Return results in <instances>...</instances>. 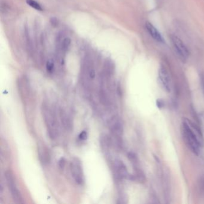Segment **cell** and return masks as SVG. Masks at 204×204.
I'll list each match as a JSON object with an SVG mask.
<instances>
[{"label":"cell","mask_w":204,"mask_h":204,"mask_svg":"<svg viewBox=\"0 0 204 204\" xmlns=\"http://www.w3.org/2000/svg\"><path fill=\"white\" fill-rule=\"evenodd\" d=\"M171 40L174 49L180 58L182 60H186L189 56V52L183 41L179 37L175 35H172L171 36Z\"/></svg>","instance_id":"obj_5"},{"label":"cell","mask_w":204,"mask_h":204,"mask_svg":"<svg viewBox=\"0 0 204 204\" xmlns=\"http://www.w3.org/2000/svg\"><path fill=\"white\" fill-rule=\"evenodd\" d=\"M201 83L202 88L203 92L204 94V74H202L201 75Z\"/></svg>","instance_id":"obj_16"},{"label":"cell","mask_w":204,"mask_h":204,"mask_svg":"<svg viewBox=\"0 0 204 204\" xmlns=\"http://www.w3.org/2000/svg\"><path fill=\"white\" fill-rule=\"evenodd\" d=\"M70 171L74 181L79 185L84 183V177L82 164L77 157H74L70 163Z\"/></svg>","instance_id":"obj_4"},{"label":"cell","mask_w":204,"mask_h":204,"mask_svg":"<svg viewBox=\"0 0 204 204\" xmlns=\"http://www.w3.org/2000/svg\"><path fill=\"white\" fill-rule=\"evenodd\" d=\"M113 171L116 178L119 180L126 179L128 173L125 165L120 160H116L113 164Z\"/></svg>","instance_id":"obj_8"},{"label":"cell","mask_w":204,"mask_h":204,"mask_svg":"<svg viewBox=\"0 0 204 204\" xmlns=\"http://www.w3.org/2000/svg\"><path fill=\"white\" fill-rule=\"evenodd\" d=\"M5 178L7 184V186L9 189L11 193V195L12 196L13 199L16 203L21 204L22 203V198L21 194V192L19 191L15 178L12 172L10 170H7L5 172Z\"/></svg>","instance_id":"obj_3"},{"label":"cell","mask_w":204,"mask_h":204,"mask_svg":"<svg viewBox=\"0 0 204 204\" xmlns=\"http://www.w3.org/2000/svg\"><path fill=\"white\" fill-rule=\"evenodd\" d=\"M70 43H71V41H70V40L69 38H65V40L63 41V44H62L64 48L65 49V50L68 48L70 45Z\"/></svg>","instance_id":"obj_14"},{"label":"cell","mask_w":204,"mask_h":204,"mask_svg":"<svg viewBox=\"0 0 204 204\" xmlns=\"http://www.w3.org/2000/svg\"><path fill=\"white\" fill-rule=\"evenodd\" d=\"M26 2L28 6H29L30 7H31L32 8L36 9L37 10H38V11L43 10V8H42L41 6L35 0H26Z\"/></svg>","instance_id":"obj_12"},{"label":"cell","mask_w":204,"mask_h":204,"mask_svg":"<svg viewBox=\"0 0 204 204\" xmlns=\"http://www.w3.org/2000/svg\"><path fill=\"white\" fill-rule=\"evenodd\" d=\"M60 117L62 124L63 125L65 128L67 129L71 128V121L70 120V118L65 110L62 109L60 110Z\"/></svg>","instance_id":"obj_11"},{"label":"cell","mask_w":204,"mask_h":204,"mask_svg":"<svg viewBox=\"0 0 204 204\" xmlns=\"http://www.w3.org/2000/svg\"><path fill=\"white\" fill-rule=\"evenodd\" d=\"M181 132L184 143L193 153L199 155L203 145V136L199 128L192 121L183 119L181 125Z\"/></svg>","instance_id":"obj_1"},{"label":"cell","mask_w":204,"mask_h":204,"mask_svg":"<svg viewBox=\"0 0 204 204\" xmlns=\"http://www.w3.org/2000/svg\"><path fill=\"white\" fill-rule=\"evenodd\" d=\"M87 132L86 131H83V132H81L79 136V140H82V141H84L87 139Z\"/></svg>","instance_id":"obj_15"},{"label":"cell","mask_w":204,"mask_h":204,"mask_svg":"<svg viewBox=\"0 0 204 204\" xmlns=\"http://www.w3.org/2000/svg\"><path fill=\"white\" fill-rule=\"evenodd\" d=\"M108 127L113 135L117 140H120L122 136L123 128L122 122L117 116H113L108 121Z\"/></svg>","instance_id":"obj_6"},{"label":"cell","mask_w":204,"mask_h":204,"mask_svg":"<svg viewBox=\"0 0 204 204\" xmlns=\"http://www.w3.org/2000/svg\"><path fill=\"white\" fill-rule=\"evenodd\" d=\"M145 28L149 34V35L152 37L155 41L159 43H164V39L160 33L158 31L156 27L149 22H147L145 23Z\"/></svg>","instance_id":"obj_9"},{"label":"cell","mask_w":204,"mask_h":204,"mask_svg":"<svg viewBox=\"0 0 204 204\" xmlns=\"http://www.w3.org/2000/svg\"><path fill=\"white\" fill-rule=\"evenodd\" d=\"M54 64L52 61L51 60H48L47 62V64H46V69H47V71L48 72H50V73H52L53 71L54 70Z\"/></svg>","instance_id":"obj_13"},{"label":"cell","mask_w":204,"mask_h":204,"mask_svg":"<svg viewBox=\"0 0 204 204\" xmlns=\"http://www.w3.org/2000/svg\"><path fill=\"white\" fill-rule=\"evenodd\" d=\"M41 113L50 138L54 140L59 133V125L55 111L47 103H43Z\"/></svg>","instance_id":"obj_2"},{"label":"cell","mask_w":204,"mask_h":204,"mask_svg":"<svg viewBox=\"0 0 204 204\" xmlns=\"http://www.w3.org/2000/svg\"><path fill=\"white\" fill-rule=\"evenodd\" d=\"M38 153L39 158L43 164H48L50 162V155L48 148L43 144H40L38 146Z\"/></svg>","instance_id":"obj_10"},{"label":"cell","mask_w":204,"mask_h":204,"mask_svg":"<svg viewBox=\"0 0 204 204\" xmlns=\"http://www.w3.org/2000/svg\"><path fill=\"white\" fill-rule=\"evenodd\" d=\"M65 163V159L64 158H61L60 160V162H59V165H60V168H64V167Z\"/></svg>","instance_id":"obj_17"},{"label":"cell","mask_w":204,"mask_h":204,"mask_svg":"<svg viewBox=\"0 0 204 204\" xmlns=\"http://www.w3.org/2000/svg\"><path fill=\"white\" fill-rule=\"evenodd\" d=\"M158 79L161 86L167 92L171 89V80L167 69L164 66H160L158 71Z\"/></svg>","instance_id":"obj_7"}]
</instances>
